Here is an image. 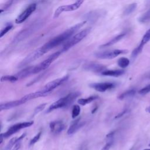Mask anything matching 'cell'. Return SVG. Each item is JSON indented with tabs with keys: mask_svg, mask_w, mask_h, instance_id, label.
<instances>
[{
	"mask_svg": "<svg viewBox=\"0 0 150 150\" xmlns=\"http://www.w3.org/2000/svg\"><path fill=\"white\" fill-rule=\"evenodd\" d=\"M146 112H149V113H150V106H149V107H146Z\"/></svg>",
	"mask_w": 150,
	"mask_h": 150,
	"instance_id": "cell-40",
	"label": "cell"
},
{
	"mask_svg": "<svg viewBox=\"0 0 150 150\" xmlns=\"http://www.w3.org/2000/svg\"><path fill=\"white\" fill-rule=\"evenodd\" d=\"M18 78L15 75L12 76H2L1 78V81H9V82H15L17 81Z\"/></svg>",
	"mask_w": 150,
	"mask_h": 150,
	"instance_id": "cell-29",
	"label": "cell"
},
{
	"mask_svg": "<svg viewBox=\"0 0 150 150\" xmlns=\"http://www.w3.org/2000/svg\"><path fill=\"white\" fill-rule=\"evenodd\" d=\"M117 64L120 67L124 69L126 68L129 64V60L127 57H122L118 60Z\"/></svg>",
	"mask_w": 150,
	"mask_h": 150,
	"instance_id": "cell-27",
	"label": "cell"
},
{
	"mask_svg": "<svg viewBox=\"0 0 150 150\" xmlns=\"http://www.w3.org/2000/svg\"><path fill=\"white\" fill-rule=\"evenodd\" d=\"M105 66L102 64L96 63H89L84 64L83 66L84 70L86 71L95 72V73H101L105 70Z\"/></svg>",
	"mask_w": 150,
	"mask_h": 150,
	"instance_id": "cell-14",
	"label": "cell"
},
{
	"mask_svg": "<svg viewBox=\"0 0 150 150\" xmlns=\"http://www.w3.org/2000/svg\"><path fill=\"white\" fill-rule=\"evenodd\" d=\"M124 73L123 70H105L101 73V74L105 76L119 77Z\"/></svg>",
	"mask_w": 150,
	"mask_h": 150,
	"instance_id": "cell-22",
	"label": "cell"
},
{
	"mask_svg": "<svg viewBox=\"0 0 150 150\" xmlns=\"http://www.w3.org/2000/svg\"><path fill=\"white\" fill-rule=\"evenodd\" d=\"M150 20V9L143 13L139 18L138 21L140 23H146Z\"/></svg>",
	"mask_w": 150,
	"mask_h": 150,
	"instance_id": "cell-28",
	"label": "cell"
},
{
	"mask_svg": "<svg viewBox=\"0 0 150 150\" xmlns=\"http://www.w3.org/2000/svg\"><path fill=\"white\" fill-rule=\"evenodd\" d=\"M127 111H128V110H127V109H125V110H123L122 112H120L118 115H117L115 117V119H117V118H120V117H122L124 114H125L127 112Z\"/></svg>",
	"mask_w": 150,
	"mask_h": 150,
	"instance_id": "cell-37",
	"label": "cell"
},
{
	"mask_svg": "<svg viewBox=\"0 0 150 150\" xmlns=\"http://www.w3.org/2000/svg\"><path fill=\"white\" fill-rule=\"evenodd\" d=\"M46 103H43L40 104L39 105H38V107H36L34 110L33 112V115H36L37 114H38L39 112H40L41 111H42L46 107Z\"/></svg>",
	"mask_w": 150,
	"mask_h": 150,
	"instance_id": "cell-33",
	"label": "cell"
},
{
	"mask_svg": "<svg viewBox=\"0 0 150 150\" xmlns=\"http://www.w3.org/2000/svg\"><path fill=\"white\" fill-rule=\"evenodd\" d=\"M41 134H42V131H39L34 137H33L30 141V142H29V145L30 146H32L33 145H34L36 142H37L39 139H40V136H41Z\"/></svg>",
	"mask_w": 150,
	"mask_h": 150,
	"instance_id": "cell-31",
	"label": "cell"
},
{
	"mask_svg": "<svg viewBox=\"0 0 150 150\" xmlns=\"http://www.w3.org/2000/svg\"><path fill=\"white\" fill-rule=\"evenodd\" d=\"M137 4L135 2L132 3L131 4H129V5H128L125 9L124 11V15H128L129 14H131V13H132L135 9L137 8Z\"/></svg>",
	"mask_w": 150,
	"mask_h": 150,
	"instance_id": "cell-26",
	"label": "cell"
},
{
	"mask_svg": "<svg viewBox=\"0 0 150 150\" xmlns=\"http://www.w3.org/2000/svg\"><path fill=\"white\" fill-rule=\"evenodd\" d=\"M91 28H87L80 32L77 33L74 36H73L70 39H69L64 44L63 48L62 49L61 51L62 52H66L70 49L71 47L80 42L90 32Z\"/></svg>",
	"mask_w": 150,
	"mask_h": 150,
	"instance_id": "cell-3",
	"label": "cell"
},
{
	"mask_svg": "<svg viewBox=\"0 0 150 150\" xmlns=\"http://www.w3.org/2000/svg\"><path fill=\"white\" fill-rule=\"evenodd\" d=\"M86 23H87V21H83L69 28V29L63 32L62 33L59 34L56 36H54V38L51 39L49 41H48L43 46H42L41 47L42 49L46 53L49 50L58 46L59 45H61L63 42H66L73 36L76 34V33L81 28H82Z\"/></svg>",
	"mask_w": 150,
	"mask_h": 150,
	"instance_id": "cell-1",
	"label": "cell"
},
{
	"mask_svg": "<svg viewBox=\"0 0 150 150\" xmlns=\"http://www.w3.org/2000/svg\"><path fill=\"white\" fill-rule=\"evenodd\" d=\"M49 127L52 133L58 134L64 129L65 125L62 121L57 120L51 122L49 124Z\"/></svg>",
	"mask_w": 150,
	"mask_h": 150,
	"instance_id": "cell-15",
	"label": "cell"
},
{
	"mask_svg": "<svg viewBox=\"0 0 150 150\" xmlns=\"http://www.w3.org/2000/svg\"><path fill=\"white\" fill-rule=\"evenodd\" d=\"M149 146H150V144H149Z\"/></svg>",
	"mask_w": 150,
	"mask_h": 150,
	"instance_id": "cell-42",
	"label": "cell"
},
{
	"mask_svg": "<svg viewBox=\"0 0 150 150\" xmlns=\"http://www.w3.org/2000/svg\"><path fill=\"white\" fill-rule=\"evenodd\" d=\"M83 1L79 0L75 2L69 4V5H62L59 6L55 11L54 13V18H57L59 16V15L62 13L64 12H70V11H73L75 10H77L83 3Z\"/></svg>",
	"mask_w": 150,
	"mask_h": 150,
	"instance_id": "cell-8",
	"label": "cell"
},
{
	"mask_svg": "<svg viewBox=\"0 0 150 150\" xmlns=\"http://www.w3.org/2000/svg\"><path fill=\"white\" fill-rule=\"evenodd\" d=\"M13 2V1H8L5 4V5H4L1 8V13H2L4 11L7 10L12 4V3Z\"/></svg>",
	"mask_w": 150,
	"mask_h": 150,
	"instance_id": "cell-35",
	"label": "cell"
},
{
	"mask_svg": "<svg viewBox=\"0 0 150 150\" xmlns=\"http://www.w3.org/2000/svg\"><path fill=\"white\" fill-rule=\"evenodd\" d=\"M12 26H13L12 24H9L5 26L4 29H2L0 33V38H2L9 30H10L12 28Z\"/></svg>",
	"mask_w": 150,
	"mask_h": 150,
	"instance_id": "cell-32",
	"label": "cell"
},
{
	"mask_svg": "<svg viewBox=\"0 0 150 150\" xmlns=\"http://www.w3.org/2000/svg\"><path fill=\"white\" fill-rule=\"evenodd\" d=\"M39 22H37L36 23H33V24H32L29 27L22 30L20 32H19L16 36L13 38L12 43H18L20 42L21 41L25 39L28 37H29L32 33H33L35 30L38 28Z\"/></svg>",
	"mask_w": 150,
	"mask_h": 150,
	"instance_id": "cell-4",
	"label": "cell"
},
{
	"mask_svg": "<svg viewBox=\"0 0 150 150\" xmlns=\"http://www.w3.org/2000/svg\"><path fill=\"white\" fill-rule=\"evenodd\" d=\"M85 124L84 122L80 121V118H78L74 120L70 124L68 130H67V134L68 135H72L74 132H76L78 129L81 128Z\"/></svg>",
	"mask_w": 150,
	"mask_h": 150,
	"instance_id": "cell-17",
	"label": "cell"
},
{
	"mask_svg": "<svg viewBox=\"0 0 150 150\" xmlns=\"http://www.w3.org/2000/svg\"><path fill=\"white\" fill-rule=\"evenodd\" d=\"M136 93V91L135 89H130L128 90L125 91V92L121 93L119 96H118V99L119 100H124L127 98L132 97L135 95Z\"/></svg>",
	"mask_w": 150,
	"mask_h": 150,
	"instance_id": "cell-25",
	"label": "cell"
},
{
	"mask_svg": "<svg viewBox=\"0 0 150 150\" xmlns=\"http://www.w3.org/2000/svg\"><path fill=\"white\" fill-rule=\"evenodd\" d=\"M24 103H25V102L22 98L18 100L11 101L6 103H2L0 104V111H2L4 110H9L19 106Z\"/></svg>",
	"mask_w": 150,
	"mask_h": 150,
	"instance_id": "cell-16",
	"label": "cell"
},
{
	"mask_svg": "<svg viewBox=\"0 0 150 150\" xmlns=\"http://www.w3.org/2000/svg\"><path fill=\"white\" fill-rule=\"evenodd\" d=\"M126 35L125 32H123L121 33L118 35H117L116 36L114 37L112 39H111L110 40H109L108 42H106L105 43L102 45L100 46V47H108L110 46H112L113 45H114L115 43H117L118 41H120L121 39H122Z\"/></svg>",
	"mask_w": 150,
	"mask_h": 150,
	"instance_id": "cell-21",
	"label": "cell"
},
{
	"mask_svg": "<svg viewBox=\"0 0 150 150\" xmlns=\"http://www.w3.org/2000/svg\"><path fill=\"white\" fill-rule=\"evenodd\" d=\"M21 141H19L15 144V145L13 147L12 150H19V148H21Z\"/></svg>",
	"mask_w": 150,
	"mask_h": 150,
	"instance_id": "cell-38",
	"label": "cell"
},
{
	"mask_svg": "<svg viewBox=\"0 0 150 150\" xmlns=\"http://www.w3.org/2000/svg\"><path fill=\"white\" fill-rule=\"evenodd\" d=\"M26 136V133H23L22 135H21L19 137H15L12 138L9 142L8 143V144L6 145V146L4 150H12V149L13 148V147L15 145V144L19 141H22L25 137Z\"/></svg>",
	"mask_w": 150,
	"mask_h": 150,
	"instance_id": "cell-23",
	"label": "cell"
},
{
	"mask_svg": "<svg viewBox=\"0 0 150 150\" xmlns=\"http://www.w3.org/2000/svg\"><path fill=\"white\" fill-rule=\"evenodd\" d=\"M33 124V121L17 123V124H15L12 125L11 127H9L8 128V129L5 132L2 133V134L4 138H6L11 136L13 134L16 133L18 131L21 130V129L27 128V127H29L31 125H32Z\"/></svg>",
	"mask_w": 150,
	"mask_h": 150,
	"instance_id": "cell-9",
	"label": "cell"
},
{
	"mask_svg": "<svg viewBox=\"0 0 150 150\" xmlns=\"http://www.w3.org/2000/svg\"><path fill=\"white\" fill-rule=\"evenodd\" d=\"M47 95V94L43 90H41L40 91H35L33 93H29L28 94H26L25 96H24L23 97H22L21 98L26 103L30 100L32 99H35L36 98H39L40 97H43Z\"/></svg>",
	"mask_w": 150,
	"mask_h": 150,
	"instance_id": "cell-18",
	"label": "cell"
},
{
	"mask_svg": "<svg viewBox=\"0 0 150 150\" xmlns=\"http://www.w3.org/2000/svg\"><path fill=\"white\" fill-rule=\"evenodd\" d=\"M68 79H69V76L66 75L61 78L55 79L47 83L42 90H43L48 94L51 91H52L54 88H57V87L62 84L63 83L66 81L68 80Z\"/></svg>",
	"mask_w": 150,
	"mask_h": 150,
	"instance_id": "cell-11",
	"label": "cell"
},
{
	"mask_svg": "<svg viewBox=\"0 0 150 150\" xmlns=\"http://www.w3.org/2000/svg\"><path fill=\"white\" fill-rule=\"evenodd\" d=\"M62 52L61 50L57 51L55 53H53L51 55H50L47 58H46L45 60H44L42 62L39 63V64L35 66V74L39 73L41 71L46 70L47 68L49 67V66L50 65V64L57 58L59 57V56L61 54Z\"/></svg>",
	"mask_w": 150,
	"mask_h": 150,
	"instance_id": "cell-6",
	"label": "cell"
},
{
	"mask_svg": "<svg viewBox=\"0 0 150 150\" xmlns=\"http://www.w3.org/2000/svg\"><path fill=\"white\" fill-rule=\"evenodd\" d=\"M36 4L32 3L29 5L23 11L18 15V16L15 19L16 23H21L25 21L28 18H29L30 15L36 10Z\"/></svg>",
	"mask_w": 150,
	"mask_h": 150,
	"instance_id": "cell-10",
	"label": "cell"
},
{
	"mask_svg": "<svg viewBox=\"0 0 150 150\" xmlns=\"http://www.w3.org/2000/svg\"><path fill=\"white\" fill-rule=\"evenodd\" d=\"M115 84L111 82L94 83L90 84V87L99 92H104L107 90L114 88Z\"/></svg>",
	"mask_w": 150,
	"mask_h": 150,
	"instance_id": "cell-13",
	"label": "cell"
},
{
	"mask_svg": "<svg viewBox=\"0 0 150 150\" xmlns=\"http://www.w3.org/2000/svg\"><path fill=\"white\" fill-rule=\"evenodd\" d=\"M149 92H150V84L138 91V93L140 94H146Z\"/></svg>",
	"mask_w": 150,
	"mask_h": 150,
	"instance_id": "cell-34",
	"label": "cell"
},
{
	"mask_svg": "<svg viewBox=\"0 0 150 150\" xmlns=\"http://www.w3.org/2000/svg\"><path fill=\"white\" fill-rule=\"evenodd\" d=\"M144 150H150V149H145Z\"/></svg>",
	"mask_w": 150,
	"mask_h": 150,
	"instance_id": "cell-41",
	"label": "cell"
},
{
	"mask_svg": "<svg viewBox=\"0 0 150 150\" xmlns=\"http://www.w3.org/2000/svg\"><path fill=\"white\" fill-rule=\"evenodd\" d=\"M45 54V53L42 49V47H40L38 49L34 50L33 52H32V53H30L23 60H22L21 62L18 64V67H25L28 64H29L32 62H34L35 60H37L38 59H39Z\"/></svg>",
	"mask_w": 150,
	"mask_h": 150,
	"instance_id": "cell-5",
	"label": "cell"
},
{
	"mask_svg": "<svg viewBox=\"0 0 150 150\" xmlns=\"http://www.w3.org/2000/svg\"><path fill=\"white\" fill-rule=\"evenodd\" d=\"M4 137H3V135H2V133L1 134V135H0V144H2V141H3V139H4Z\"/></svg>",
	"mask_w": 150,
	"mask_h": 150,
	"instance_id": "cell-39",
	"label": "cell"
},
{
	"mask_svg": "<svg viewBox=\"0 0 150 150\" xmlns=\"http://www.w3.org/2000/svg\"><path fill=\"white\" fill-rule=\"evenodd\" d=\"M97 98H98L97 96H90L87 98H80V99L78 100L77 102L79 104H80L81 105H87V104L91 103L92 101L96 100Z\"/></svg>",
	"mask_w": 150,
	"mask_h": 150,
	"instance_id": "cell-24",
	"label": "cell"
},
{
	"mask_svg": "<svg viewBox=\"0 0 150 150\" xmlns=\"http://www.w3.org/2000/svg\"><path fill=\"white\" fill-rule=\"evenodd\" d=\"M80 93L79 92H73L68 94L67 96L53 103L49 107L46 112H49L56 109L67 107L69 105L71 104L76 100V98L80 96Z\"/></svg>",
	"mask_w": 150,
	"mask_h": 150,
	"instance_id": "cell-2",
	"label": "cell"
},
{
	"mask_svg": "<svg viewBox=\"0 0 150 150\" xmlns=\"http://www.w3.org/2000/svg\"><path fill=\"white\" fill-rule=\"evenodd\" d=\"M80 107L79 105H74L73 107L72 108V112H71V117L73 118H76L77 117H78L80 112Z\"/></svg>",
	"mask_w": 150,
	"mask_h": 150,
	"instance_id": "cell-30",
	"label": "cell"
},
{
	"mask_svg": "<svg viewBox=\"0 0 150 150\" xmlns=\"http://www.w3.org/2000/svg\"><path fill=\"white\" fill-rule=\"evenodd\" d=\"M149 40H150V28L145 32V33L143 36L138 46L135 48L132 52L131 57L132 59L135 58L142 52L145 45L147 43Z\"/></svg>",
	"mask_w": 150,
	"mask_h": 150,
	"instance_id": "cell-12",
	"label": "cell"
},
{
	"mask_svg": "<svg viewBox=\"0 0 150 150\" xmlns=\"http://www.w3.org/2000/svg\"><path fill=\"white\" fill-rule=\"evenodd\" d=\"M114 134H115V132L112 131L108 133L106 135V138H105L106 143L105 145L101 149V150H110V149L111 148V147L112 146L114 143Z\"/></svg>",
	"mask_w": 150,
	"mask_h": 150,
	"instance_id": "cell-20",
	"label": "cell"
},
{
	"mask_svg": "<svg viewBox=\"0 0 150 150\" xmlns=\"http://www.w3.org/2000/svg\"><path fill=\"white\" fill-rule=\"evenodd\" d=\"M127 53L128 50L126 49H114L97 52L95 54V56L97 58L101 59H111L116 57L120 54H125Z\"/></svg>",
	"mask_w": 150,
	"mask_h": 150,
	"instance_id": "cell-7",
	"label": "cell"
},
{
	"mask_svg": "<svg viewBox=\"0 0 150 150\" xmlns=\"http://www.w3.org/2000/svg\"><path fill=\"white\" fill-rule=\"evenodd\" d=\"M35 74V66H29L23 69V70H21L15 75L18 78V79H21L26 77L30 76V74Z\"/></svg>",
	"mask_w": 150,
	"mask_h": 150,
	"instance_id": "cell-19",
	"label": "cell"
},
{
	"mask_svg": "<svg viewBox=\"0 0 150 150\" xmlns=\"http://www.w3.org/2000/svg\"><path fill=\"white\" fill-rule=\"evenodd\" d=\"M79 150H88V146L87 143L86 142L82 143L80 146Z\"/></svg>",
	"mask_w": 150,
	"mask_h": 150,
	"instance_id": "cell-36",
	"label": "cell"
}]
</instances>
